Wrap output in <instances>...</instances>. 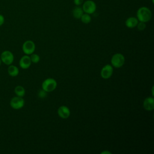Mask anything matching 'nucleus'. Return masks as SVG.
<instances>
[{
    "mask_svg": "<svg viewBox=\"0 0 154 154\" xmlns=\"http://www.w3.org/2000/svg\"><path fill=\"white\" fill-rule=\"evenodd\" d=\"M137 18L140 22H147L152 17V12L147 7H141L137 11Z\"/></svg>",
    "mask_w": 154,
    "mask_h": 154,
    "instance_id": "1",
    "label": "nucleus"
},
{
    "mask_svg": "<svg viewBox=\"0 0 154 154\" xmlns=\"http://www.w3.org/2000/svg\"><path fill=\"white\" fill-rule=\"evenodd\" d=\"M125 62V58L123 55L120 53L114 54L111 59V66L116 68H120L123 66Z\"/></svg>",
    "mask_w": 154,
    "mask_h": 154,
    "instance_id": "2",
    "label": "nucleus"
},
{
    "mask_svg": "<svg viewBox=\"0 0 154 154\" xmlns=\"http://www.w3.org/2000/svg\"><path fill=\"white\" fill-rule=\"evenodd\" d=\"M57 86V81L53 78H48L45 79L42 84V88L45 91L51 92L54 91Z\"/></svg>",
    "mask_w": 154,
    "mask_h": 154,
    "instance_id": "3",
    "label": "nucleus"
},
{
    "mask_svg": "<svg viewBox=\"0 0 154 154\" xmlns=\"http://www.w3.org/2000/svg\"><path fill=\"white\" fill-rule=\"evenodd\" d=\"M83 11L87 14H93L96 10V5L93 1L87 0L82 3Z\"/></svg>",
    "mask_w": 154,
    "mask_h": 154,
    "instance_id": "4",
    "label": "nucleus"
},
{
    "mask_svg": "<svg viewBox=\"0 0 154 154\" xmlns=\"http://www.w3.org/2000/svg\"><path fill=\"white\" fill-rule=\"evenodd\" d=\"M1 61L6 65H10L14 61V55L13 53L9 51H5L1 54Z\"/></svg>",
    "mask_w": 154,
    "mask_h": 154,
    "instance_id": "5",
    "label": "nucleus"
},
{
    "mask_svg": "<svg viewBox=\"0 0 154 154\" xmlns=\"http://www.w3.org/2000/svg\"><path fill=\"white\" fill-rule=\"evenodd\" d=\"M10 104L12 108L14 109H19L24 106L25 101L22 97L15 96L11 99Z\"/></svg>",
    "mask_w": 154,
    "mask_h": 154,
    "instance_id": "6",
    "label": "nucleus"
},
{
    "mask_svg": "<svg viewBox=\"0 0 154 154\" xmlns=\"http://www.w3.org/2000/svg\"><path fill=\"white\" fill-rule=\"evenodd\" d=\"M35 45L32 40H26L23 43L22 51L26 55H31L35 51Z\"/></svg>",
    "mask_w": 154,
    "mask_h": 154,
    "instance_id": "7",
    "label": "nucleus"
},
{
    "mask_svg": "<svg viewBox=\"0 0 154 154\" xmlns=\"http://www.w3.org/2000/svg\"><path fill=\"white\" fill-rule=\"evenodd\" d=\"M113 73L112 66L110 64H106L104 66L100 71V76L105 79H109L111 78Z\"/></svg>",
    "mask_w": 154,
    "mask_h": 154,
    "instance_id": "8",
    "label": "nucleus"
},
{
    "mask_svg": "<svg viewBox=\"0 0 154 154\" xmlns=\"http://www.w3.org/2000/svg\"><path fill=\"white\" fill-rule=\"evenodd\" d=\"M57 113L61 118L65 119H67L70 116V111L69 108L67 106L65 105H62L58 108Z\"/></svg>",
    "mask_w": 154,
    "mask_h": 154,
    "instance_id": "9",
    "label": "nucleus"
},
{
    "mask_svg": "<svg viewBox=\"0 0 154 154\" xmlns=\"http://www.w3.org/2000/svg\"><path fill=\"white\" fill-rule=\"evenodd\" d=\"M31 64V61L30 59V57L28 55L23 56L19 61V66L23 69H28Z\"/></svg>",
    "mask_w": 154,
    "mask_h": 154,
    "instance_id": "10",
    "label": "nucleus"
},
{
    "mask_svg": "<svg viewBox=\"0 0 154 154\" xmlns=\"http://www.w3.org/2000/svg\"><path fill=\"white\" fill-rule=\"evenodd\" d=\"M143 107L147 111H152L154 109V98L153 97H146L143 102Z\"/></svg>",
    "mask_w": 154,
    "mask_h": 154,
    "instance_id": "11",
    "label": "nucleus"
},
{
    "mask_svg": "<svg viewBox=\"0 0 154 154\" xmlns=\"http://www.w3.org/2000/svg\"><path fill=\"white\" fill-rule=\"evenodd\" d=\"M138 20L135 17H129L125 21V25L129 28H133L137 26Z\"/></svg>",
    "mask_w": 154,
    "mask_h": 154,
    "instance_id": "12",
    "label": "nucleus"
},
{
    "mask_svg": "<svg viewBox=\"0 0 154 154\" xmlns=\"http://www.w3.org/2000/svg\"><path fill=\"white\" fill-rule=\"evenodd\" d=\"M7 72H8V75L12 77H15V76H17L19 74V72L18 67H17L16 66L11 65V64L8 67Z\"/></svg>",
    "mask_w": 154,
    "mask_h": 154,
    "instance_id": "13",
    "label": "nucleus"
},
{
    "mask_svg": "<svg viewBox=\"0 0 154 154\" xmlns=\"http://www.w3.org/2000/svg\"><path fill=\"white\" fill-rule=\"evenodd\" d=\"M83 13H84V11L82 8L79 6H76V7H75L72 11V14L73 17L75 19H78L81 18Z\"/></svg>",
    "mask_w": 154,
    "mask_h": 154,
    "instance_id": "14",
    "label": "nucleus"
},
{
    "mask_svg": "<svg viewBox=\"0 0 154 154\" xmlns=\"http://www.w3.org/2000/svg\"><path fill=\"white\" fill-rule=\"evenodd\" d=\"M14 93L17 96L23 97L25 94V90L21 85H17L14 88Z\"/></svg>",
    "mask_w": 154,
    "mask_h": 154,
    "instance_id": "15",
    "label": "nucleus"
},
{
    "mask_svg": "<svg viewBox=\"0 0 154 154\" xmlns=\"http://www.w3.org/2000/svg\"><path fill=\"white\" fill-rule=\"evenodd\" d=\"M81 20L82 21V22H83L84 23H85V24H87V23H89L91 20V16H90L89 14H87V13H83V14L81 16V18H80Z\"/></svg>",
    "mask_w": 154,
    "mask_h": 154,
    "instance_id": "16",
    "label": "nucleus"
},
{
    "mask_svg": "<svg viewBox=\"0 0 154 154\" xmlns=\"http://www.w3.org/2000/svg\"><path fill=\"white\" fill-rule=\"evenodd\" d=\"M31 55L30 57V59H31V63H37L40 61V57L38 55H37L36 54H33V53Z\"/></svg>",
    "mask_w": 154,
    "mask_h": 154,
    "instance_id": "17",
    "label": "nucleus"
},
{
    "mask_svg": "<svg viewBox=\"0 0 154 154\" xmlns=\"http://www.w3.org/2000/svg\"><path fill=\"white\" fill-rule=\"evenodd\" d=\"M138 29L140 31H143L146 28V24L144 22H140L138 23L137 25Z\"/></svg>",
    "mask_w": 154,
    "mask_h": 154,
    "instance_id": "18",
    "label": "nucleus"
},
{
    "mask_svg": "<svg viewBox=\"0 0 154 154\" xmlns=\"http://www.w3.org/2000/svg\"><path fill=\"white\" fill-rule=\"evenodd\" d=\"M46 94H47V92L45 91L44 90L42 89L40 90L38 93V96L40 98H45L46 96Z\"/></svg>",
    "mask_w": 154,
    "mask_h": 154,
    "instance_id": "19",
    "label": "nucleus"
},
{
    "mask_svg": "<svg viewBox=\"0 0 154 154\" xmlns=\"http://www.w3.org/2000/svg\"><path fill=\"white\" fill-rule=\"evenodd\" d=\"M83 0H73L74 4L76 5V6H79L81 4H82L83 3Z\"/></svg>",
    "mask_w": 154,
    "mask_h": 154,
    "instance_id": "20",
    "label": "nucleus"
},
{
    "mask_svg": "<svg viewBox=\"0 0 154 154\" xmlns=\"http://www.w3.org/2000/svg\"><path fill=\"white\" fill-rule=\"evenodd\" d=\"M4 20L5 19H4V16L0 14V26L3 25V23H4Z\"/></svg>",
    "mask_w": 154,
    "mask_h": 154,
    "instance_id": "21",
    "label": "nucleus"
},
{
    "mask_svg": "<svg viewBox=\"0 0 154 154\" xmlns=\"http://www.w3.org/2000/svg\"><path fill=\"white\" fill-rule=\"evenodd\" d=\"M101 153H108V154H111V153L110 152H108V151H103L102 152H101Z\"/></svg>",
    "mask_w": 154,
    "mask_h": 154,
    "instance_id": "22",
    "label": "nucleus"
},
{
    "mask_svg": "<svg viewBox=\"0 0 154 154\" xmlns=\"http://www.w3.org/2000/svg\"><path fill=\"white\" fill-rule=\"evenodd\" d=\"M1 58H0V66H1Z\"/></svg>",
    "mask_w": 154,
    "mask_h": 154,
    "instance_id": "23",
    "label": "nucleus"
}]
</instances>
